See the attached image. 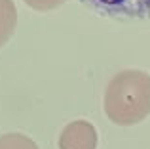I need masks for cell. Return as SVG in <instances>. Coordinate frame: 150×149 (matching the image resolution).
I'll list each match as a JSON object with an SVG mask.
<instances>
[{
  "mask_svg": "<svg viewBox=\"0 0 150 149\" xmlns=\"http://www.w3.org/2000/svg\"><path fill=\"white\" fill-rule=\"evenodd\" d=\"M105 113L120 126L144 120L150 115V74L139 69L116 73L105 90Z\"/></svg>",
  "mask_w": 150,
  "mask_h": 149,
  "instance_id": "cell-1",
  "label": "cell"
},
{
  "mask_svg": "<svg viewBox=\"0 0 150 149\" xmlns=\"http://www.w3.org/2000/svg\"><path fill=\"white\" fill-rule=\"evenodd\" d=\"M93 11L116 19H150V0H80Z\"/></svg>",
  "mask_w": 150,
  "mask_h": 149,
  "instance_id": "cell-2",
  "label": "cell"
},
{
  "mask_svg": "<svg viewBox=\"0 0 150 149\" xmlns=\"http://www.w3.org/2000/svg\"><path fill=\"white\" fill-rule=\"evenodd\" d=\"M59 149H97V130L88 120H72L59 136Z\"/></svg>",
  "mask_w": 150,
  "mask_h": 149,
  "instance_id": "cell-3",
  "label": "cell"
},
{
  "mask_svg": "<svg viewBox=\"0 0 150 149\" xmlns=\"http://www.w3.org/2000/svg\"><path fill=\"white\" fill-rule=\"evenodd\" d=\"M17 23V10L11 0H0V48L10 40Z\"/></svg>",
  "mask_w": 150,
  "mask_h": 149,
  "instance_id": "cell-4",
  "label": "cell"
},
{
  "mask_svg": "<svg viewBox=\"0 0 150 149\" xmlns=\"http://www.w3.org/2000/svg\"><path fill=\"white\" fill-rule=\"evenodd\" d=\"M0 149H38V145L25 134L0 136Z\"/></svg>",
  "mask_w": 150,
  "mask_h": 149,
  "instance_id": "cell-5",
  "label": "cell"
},
{
  "mask_svg": "<svg viewBox=\"0 0 150 149\" xmlns=\"http://www.w3.org/2000/svg\"><path fill=\"white\" fill-rule=\"evenodd\" d=\"M65 0H25L27 6H30L33 10H38V11H48V10H55L59 8Z\"/></svg>",
  "mask_w": 150,
  "mask_h": 149,
  "instance_id": "cell-6",
  "label": "cell"
}]
</instances>
